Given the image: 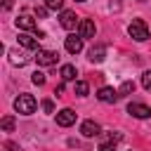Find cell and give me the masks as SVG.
<instances>
[{
	"label": "cell",
	"instance_id": "5",
	"mask_svg": "<svg viewBox=\"0 0 151 151\" xmlns=\"http://www.w3.org/2000/svg\"><path fill=\"white\" fill-rule=\"evenodd\" d=\"M94 33H97V26H94V21L92 19H83L80 24H78V35L85 40V38H94Z\"/></svg>",
	"mask_w": 151,
	"mask_h": 151
},
{
	"label": "cell",
	"instance_id": "3",
	"mask_svg": "<svg viewBox=\"0 0 151 151\" xmlns=\"http://www.w3.org/2000/svg\"><path fill=\"white\" fill-rule=\"evenodd\" d=\"M57 52H52V50H38L35 52V61L40 64V66H52V64H57Z\"/></svg>",
	"mask_w": 151,
	"mask_h": 151
},
{
	"label": "cell",
	"instance_id": "4",
	"mask_svg": "<svg viewBox=\"0 0 151 151\" xmlns=\"http://www.w3.org/2000/svg\"><path fill=\"white\" fill-rule=\"evenodd\" d=\"M127 113L134 116V118H149L151 116V109L146 104H139V101H130L127 104Z\"/></svg>",
	"mask_w": 151,
	"mask_h": 151
},
{
	"label": "cell",
	"instance_id": "21",
	"mask_svg": "<svg viewBox=\"0 0 151 151\" xmlns=\"http://www.w3.org/2000/svg\"><path fill=\"white\" fill-rule=\"evenodd\" d=\"M31 80H33L35 85H45V73H40V71H35V73L31 76Z\"/></svg>",
	"mask_w": 151,
	"mask_h": 151
},
{
	"label": "cell",
	"instance_id": "8",
	"mask_svg": "<svg viewBox=\"0 0 151 151\" xmlns=\"http://www.w3.org/2000/svg\"><path fill=\"white\" fill-rule=\"evenodd\" d=\"M73 123H76V113H73L71 109H61V111L57 113V125L68 127V125H73Z\"/></svg>",
	"mask_w": 151,
	"mask_h": 151
},
{
	"label": "cell",
	"instance_id": "19",
	"mask_svg": "<svg viewBox=\"0 0 151 151\" xmlns=\"http://www.w3.org/2000/svg\"><path fill=\"white\" fill-rule=\"evenodd\" d=\"M142 87L151 92V71H144L142 73Z\"/></svg>",
	"mask_w": 151,
	"mask_h": 151
},
{
	"label": "cell",
	"instance_id": "26",
	"mask_svg": "<svg viewBox=\"0 0 151 151\" xmlns=\"http://www.w3.org/2000/svg\"><path fill=\"white\" fill-rule=\"evenodd\" d=\"M76 2H85V0H76Z\"/></svg>",
	"mask_w": 151,
	"mask_h": 151
},
{
	"label": "cell",
	"instance_id": "24",
	"mask_svg": "<svg viewBox=\"0 0 151 151\" xmlns=\"http://www.w3.org/2000/svg\"><path fill=\"white\" fill-rule=\"evenodd\" d=\"M47 14V7H35V17H45Z\"/></svg>",
	"mask_w": 151,
	"mask_h": 151
},
{
	"label": "cell",
	"instance_id": "25",
	"mask_svg": "<svg viewBox=\"0 0 151 151\" xmlns=\"http://www.w3.org/2000/svg\"><path fill=\"white\" fill-rule=\"evenodd\" d=\"M2 7L5 9H12V0H2Z\"/></svg>",
	"mask_w": 151,
	"mask_h": 151
},
{
	"label": "cell",
	"instance_id": "15",
	"mask_svg": "<svg viewBox=\"0 0 151 151\" xmlns=\"http://www.w3.org/2000/svg\"><path fill=\"white\" fill-rule=\"evenodd\" d=\"M59 76H61V80H73V78H76V66H73V64H64Z\"/></svg>",
	"mask_w": 151,
	"mask_h": 151
},
{
	"label": "cell",
	"instance_id": "11",
	"mask_svg": "<svg viewBox=\"0 0 151 151\" xmlns=\"http://www.w3.org/2000/svg\"><path fill=\"white\" fill-rule=\"evenodd\" d=\"M7 57H9V64H14V66H26V64H28V57H26L21 50H9Z\"/></svg>",
	"mask_w": 151,
	"mask_h": 151
},
{
	"label": "cell",
	"instance_id": "6",
	"mask_svg": "<svg viewBox=\"0 0 151 151\" xmlns=\"http://www.w3.org/2000/svg\"><path fill=\"white\" fill-rule=\"evenodd\" d=\"M59 24L66 28V31H71V28H76V24H78V17H76V12H71V9H61V17H59Z\"/></svg>",
	"mask_w": 151,
	"mask_h": 151
},
{
	"label": "cell",
	"instance_id": "17",
	"mask_svg": "<svg viewBox=\"0 0 151 151\" xmlns=\"http://www.w3.org/2000/svg\"><path fill=\"white\" fill-rule=\"evenodd\" d=\"M73 90H76V94H78V97H85V94H87V92H90V85H87V83H85V80H78V83H76V87H73Z\"/></svg>",
	"mask_w": 151,
	"mask_h": 151
},
{
	"label": "cell",
	"instance_id": "2",
	"mask_svg": "<svg viewBox=\"0 0 151 151\" xmlns=\"http://www.w3.org/2000/svg\"><path fill=\"white\" fill-rule=\"evenodd\" d=\"M127 33L137 40V42H144V40H149V26L142 21V19H132V24L127 26Z\"/></svg>",
	"mask_w": 151,
	"mask_h": 151
},
{
	"label": "cell",
	"instance_id": "13",
	"mask_svg": "<svg viewBox=\"0 0 151 151\" xmlns=\"http://www.w3.org/2000/svg\"><path fill=\"white\" fill-rule=\"evenodd\" d=\"M87 54H90V61L99 64V61H104V59H106V47H104V45H94Z\"/></svg>",
	"mask_w": 151,
	"mask_h": 151
},
{
	"label": "cell",
	"instance_id": "1",
	"mask_svg": "<svg viewBox=\"0 0 151 151\" xmlns=\"http://www.w3.org/2000/svg\"><path fill=\"white\" fill-rule=\"evenodd\" d=\"M35 97L33 94H19L17 99H14V109H17V113H21V116H31L33 111H35Z\"/></svg>",
	"mask_w": 151,
	"mask_h": 151
},
{
	"label": "cell",
	"instance_id": "16",
	"mask_svg": "<svg viewBox=\"0 0 151 151\" xmlns=\"http://www.w3.org/2000/svg\"><path fill=\"white\" fill-rule=\"evenodd\" d=\"M132 92H134V83H132V80H125V83L120 85V90H118L120 97H127V94H132Z\"/></svg>",
	"mask_w": 151,
	"mask_h": 151
},
{
	"label": "cell",
	"instance_id": "20",
	"mask_svg": "<svg viewBox=\"0 0 151 151\" xmlns=\"http://www.w3.org/2000/svg\"><path fill=\"white\" fill-rule=\"evenodd\" d=\"M45 7L47 9H61L64 7V0H45Z\"/></svg>",
	"mask_w": 151,
	"mask_h": 151
},
{
	"label": "cell",
	"instance_id": "9",
	"mask_svg": "<svg viewBox=\"0 0 151 151\" xmlns=\"http://www.w3.org/2000/svg\"><path fill=\"white\" fill-rule=\"evenodd\" d=\"M83 50V38L80 35H68L66 38V52L68 54H78Z\"/></svg>",
	"mask_w": 151,
	"mask_h": 151
},
{
	"label": "cell",
	"instance_id": "23",
	"mask_svg": "<svg viewBox=\"0 0 151 151\" xmlns=\"http://www.w3.org/2000/svg\"><path fill=\"white\" fill-rule=\"evenodd\" d=\"M97 151H116V146H113V142H104Z\"/></svg>",
	"mask_w": 151,
	"mask_h": 151
},
{
	"label": "cell",
	"instance_id": "14",
	"mask_svg": "<svg viewBox=\"0 0 151 151\" xmlns=\"http://www.w3.org/2000/svg\"><path fill=\"white\" fill-rule=\"evenodd\" d=\"M17 26H19V28H24V31H35V21H33V17H31V14H19Z\"/></svg>",
	"mask_w": 151,
	"mask_h": 151
},
{
	"label": "cell",
	"instance_id": "12",
	"mask_svg": "<svg viewBox=\"0 0 151 151\" xmlns=\"http://www.w3.org/2000/svg\"><path fill=\"white\" fill-rule=\"evenodd\" d=\"M19 45L26 47V50H35V52L40 50V47H38V40H35L33 35H28V33H19Z\"/></svg>",
	"mask_w": 151,
	"mask_h": 151
},
{
	"label": "cell",
	"instance_id": "10",
	"mask_svg": "<svg viewBox=\"0 0 151 151\" xmlns=\"http://www.w3.org/2000/svg\"><path fill=\"white\" fill-rule=\"evenodd\" d=\"M80 132H83V137H97V134L101 132V127H99V123H94V120H85V123L80 125Z\"/></svg>",
	"mask_w": 151,
	"mask_h": 151
},
{
	"label": "cell",
	"instance_id": "18",
	"mask_svg": "<svg viewBox=\"0 0 151 151\" xmlns=\"http://www.w3.org/2000/svg\"><path fill=\"white\" fill-rule=\"evenodd\" d=\"M0 127H2L5 132H12V130H14V118H12V116H5V118L0 120Z\"/></svg>",
	"mask_w": 151,
	"mask_h": 151
},
{
	"label": "cell",
	"instance_id": "22",
	"mask_svg": "<svg viewBox=\"0 0 151 151\" xmlns=\"http://www.w3.org/2000/svg\"><path fill=\"white\" fill-rule=\"evenodd\" d=\"M42 111H45V113H52V111H54V104H52L50 99H45V101H42Z\"/></svg>",
	"mask_w": 151,
	"mask_h": 151
},
{
	"label": "cell",
	"instance_id": "7",
	"mask_svg": "<svg viewBox=\"0 0 151 151\" xmlns=\"http://www.w3.org/2000/svg\"><path fill=\"white\" fill-rule=\"evenodd\" d=\"M118 92L113 90V87H101L99 92H97V99L99 101H104V104H113V101H118Z\"/></svg>",
	"mask_w": 151,
	"mask_h": 151
}]
</instances>
